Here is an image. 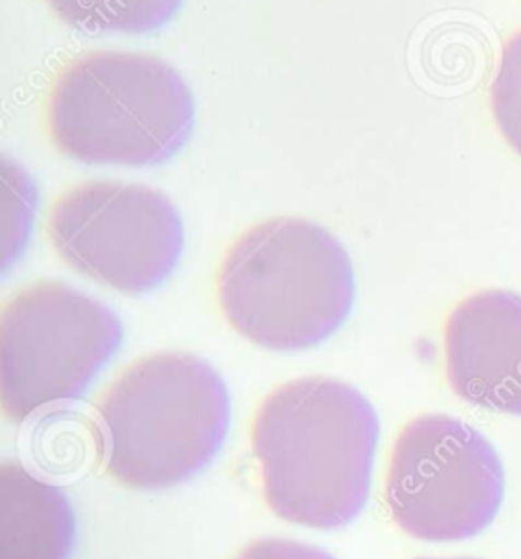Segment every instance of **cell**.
I'll use <instances>...</instances> for the list:
<instances>
[{"instance_id":"cell-7","label":"cell","mask_w":521,"mask_h":559,"mask_svg":"<svg viewBox=\"0 0 521 559\" xmlns=\"http://www.w3.org/2000/svg\"><path fill=\"white\" fill-rule=\"evenodd\" d=\"M45 235L61 263L129 295L164 283L183 249V226L167 195L113 179L63 190L45 214Z\"/></svg>"},{"instance_id":"cell-10","label":"cell","mask_w":521,"mask_h":559,"mask_svg":"<svg viewBox=\"0 0 521 559\" xmlns=\"http://www.w3.org/2000/svg\"><path fill=\"white\" fill-rule=\"evenodd\" d=\"M68 27L86 33H147L178 13L181 0H45Z\"/></svg>"},{"instance_id":"cell-2","label":"cell","mask_w":521,"mask_h":559,"mask_svg":"<svg viewBox=\"0 0 521 559\" xmlns=\"http://www.w3.org/2000/svg\"><path fill=\"white\" fill-rule=\"evenodd\" d=\"M228 325L268 350H306L332 336L355 301L341 240L320 224L277 216L240 233L214 273Z\"/></svg>"},{"instance_id":"cell-6","label":"cell","mask_w":521,"mask_h":559,"mask_svg":"<svg viewBox=\"0 0 521 559\" xmlns=\"http://www.w3.org/2000/svg\"><path fill=\"white\" fill-rule=\"evenodd\" d=\"M383 499L410 537L454 544L489 530L506 499V471L493 443L445 413L410 419L389 452Z\"/></svg>"},{"instance_id":"cell-11","label":"cell","mask_w":521,"mask_h":559,"mask_svg":"<svg viewBox=\"0 0 521 559\" xmlns=\"http://www.w3.org/2000/svg\"><path fill=\"white\" fill-rule=\"evenodd\" d=\"M489 110L497 133L521 159V29L501 47L489 86Z\"/></svg>"},{"instance_id":"cell-4","label":"cell","mask_w":521,"mask_h":559,"mask_svg":"<svg viewBox=\"0 0 521 559\" xmlns=\"http://www.w3.org/2000/svg\"><path fill=\"white\" fill-rule=\"evenodd\" d=\"M228 421L226 384L206 360L147 354L125 368L96 405L103 468L127 488L179 485L216 456Z\"/></svg>"},{"instance_id":"cell-5","label":"cell","mask_w":521,"mask_h":559,"mask_svg":"<svg viewBox=\"0 0 521 559\" xmlns=\"http://www.w3.org/2000/svg\"><path fill=\"white\" fill-rule=\"evenodd\" d=\"M113 309L61 281H35L0 311V407L27 421L84 393L119 350Z\"/></svg>"},{"instance_id":"cell-1","label":"cell","mask_w":521,"mask_h":559,"mask_svg":"<svg viewBox=\"0 0 521 559\" xmlns=\"http://www.w3.org/2000/svg\"><path fill=\"white\" fill-rule=\"evenodd\" d=\"M249 440L265 502L283 521L339 530L363 511L379 419L355 386L328 377L275 386L254 412Z\"/></svg>"},{"instance_id":"cell-9","label":"cell","mask_w":521,"mask_h":559,"mask_svg":"<svg viewBox=\"0 0 521 559\" xmlns=\"http://www.w3.org/2000/svg\"><path fill=\"white\" fill-rule=\"evenodd\" d=\"M75 516L68 497L25 466H0V559H68Z\"/></svg>"},{"instance_id":"cell-3","label":"cell","mask_w":521,"mask_h":559,"mask_svg":"<svg viewBox=\"0 0 521 559\" xmlns=\"http://www.w3.org/2000/svg\"><path fill=\"white\" fill-rule=\"evenodd\" d=\"M44 127L68 159L147 167L186 145L194 129V98L178 70L157 56L94 49L51 75Z\"/></svg>"},{"instance_id":"cell-8","label":"cell","mask_w":521,"mask_h":559,"mask_svg":"<svg viewBox=\"0 0 521 559\" xmlns=\"http://www.w3.org/2000/svg\"><path fill=\"white\" fill-rule=\"evenodd\" d=\"M445 377L452 393L481 409L521 419V295L481 289L445 320Z\"/></svg>"},{"instance_id":"cell-13","label":"cell","mask_w":521,"mask_h":559,"mask_svg":"<svg viewBox=\"0 0 521 559\" xmlns=\"http://www.w3.org/2000/svg\"><path fill=\"white\" fill-rule=\"evenodd\" d=\"M417 559H440V558H417ZM450 559H475V558H450Z\"/></svg>"},{"instance_id":"cell-12","label":"cell","mask_w":521,"mask_h":559,"mask_svg":"<svg viewBox=\"0 0 521 559\" xmlns=\"http://www.w3.org/2000/svg\"><path fill=\"white\" fill-rule=\"evenodd\" d=\"M233 559H334L327 551L292 539H257L245 547Z\"/></svg>"}]
</instances>
